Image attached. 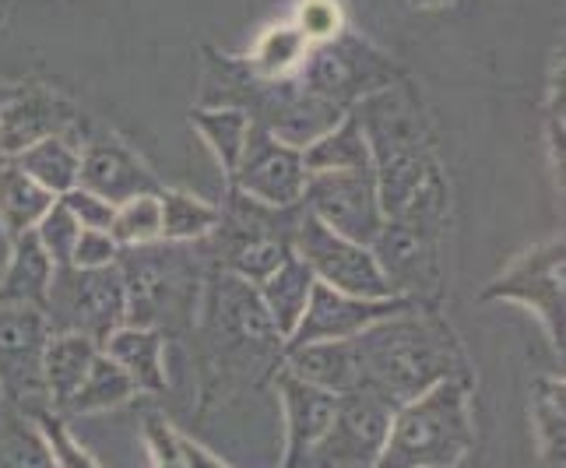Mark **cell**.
Listing matches in <instances>:
<instances>
[{"label":"cell","mask_w":566,"mask_h":468,"mask_svg":"<svg viewBox=\"0 0 566 468\" xmlns=\"http://www.w3.org/2000/svg\"><path fill=\"white\" fill-rule=\"evenodd\" d=\"M532 437L545 468H566V384L563 374H542L532 381L528 395Z\"/></svg>","instance_id":"obj_24"},{"label":"cell","mask_w":566,"mask_h":468,"mask_svg":"<svg viewBox=\"0 0 566 468\" xmlns=\"http://www.w3.org/2000/svg\"><path fill=\"white\" fill-rule=\"evenodd\" d=\"M77 187L99 194L113 208L138 194L163 190L159 177L148 163L116 134H88L82 142V163H77Z\"/></svg>","instance_id":"obj_17"},{"label":"cell","mask_w":566,"mask_h":468,"mask_svg":"<svg viewBox=\"0 0 566 468\" xmlns=\"http://www.w3.org/2000/svg\"><path fill=\"white\" fill-rule=\"evenodd\" d=\"M306 56H310V39L289 18H279V22H271L253 39V46L240 56V64L258 82H285V77H292L303 67Z\"/></svg>","instance_id":"obj_22"},{"label":"cell","mask_w":566,"mask_h":468,"mask_svg":"<svg viewBox=\"0 0 566 468\" xmlns=\"http://www.w3.org/2000/svg\"><path fill=\"white\" fill-rule=\"evenodd\" d=\"M50 324L43 310L32 303L0 300V395L22 416H35L50 408L43 384V349Z\"/></svg>","instance_id":"obj_10"},{"label":"cell","mask_w":566,"mask_h":468,"mask_svg":"<svg viewBox=\"0 0 566 468\" xmlns=\"http://www.w3.org/2000/svg\"><path fill=\"white\" fill-rule=\"evenodd\" d=\"M306 173H345V169H374L369 163V145L363 127L353 113H345L335 127H327L321 138L303 148Z\"/></svg>","instance_id":"obj_26"},{"label":"cell","mask_w":566,"mask_h":468,"mask_svg":"<svg viewBox=\"0 0 566 468\" xmlns=\"http://www.w3.org/2000/svg\"><path fill=\"white\" fill-rule=\"evenodd\" d=\"M43 138H85L82 110L43 82L0 92V159H14Z\"/></svg>","instance_id":"obj_12"},{"label":"cell","mask_w":566,"mask_h":468,"mask_svg":"<svg viewBox=\"0 0 566 468\" xmlns=\"http://www.w3.org/2000/svg\"><path fill=\"white\" fill-rule=\"evenodd\" d=\"M53 261L50 253L39 247L35 232H22L8 243V268L0 271V300L11 303H32L43 310L50 279H53Z\"/></svg>","instance_id":"obj_23"},{"label":"cell","mask_w":566,"mask_h":468,"mask_svg":"<svg viewBox=\"0 0 566 468\" xmlns=\"http://www.w3.org/2000/svg\"><path fill=\"white\" fill-rule=\"evenodd\" d=\"M113 240L127 247H148L163 240V205H159V190L155 194H138L124 205L113 208V222H109Z\"/></svg>","instance_id":"obj_31"},{"label":"cell","mask_w":566,"mask_h":468,"mask_svg":"<svg viewBox=\"0 0 566 468\" xmlns=\"http://www.w3.org/2000/svg\"><path fill=\"white\" fill-rule=\"evenodd\" d=\"M35 240L39 247H43L50 253V261L61 268V264H71V250H74V240H77V232H82V226H77V219L67 211V205L56 198L50 208H46V216L35 222Z\"/></svg>","instance_id":"obj_34"},{"label":"cell","mask_w":566,"mask_h":468,"mask_svg":"<svg viewBox=\"0 0 566 468\" xmlns=\"http://www.w3.org/2000/svg\"><path fill=\"white\" fill-rule=\"evenodd\" d=\"M190 127L201 134V142L214 155V163H219L222 173L229 177L240 163L253 121H250V113L240 106H193Z\"/></svg>","instance_id":"obj_27"},{"label":"cell","mask_w":566,"mask_h":468,"mask_svg":"<svg viewBox=\"0 0 566 468\" xmlns=\"http://www.w3.org/2000/svg\"><path fill=\"white\" fill-rule=\"evenodd\" d=\"M99 349V342L77 335V331H50L43 349V384L50 395V408L61 413L64 402L77 392V384L85 381Z\"/></svg>","instance_id":"obj_20"},{"label":"cell","mask_w":566,"mask_h":468,"mask_svg":"<svg viewBox=\"0 0 566 468\" xmlns=\"http://www.w3.org/2000/svg\"><path fill=\"white\" fill-rule=\"evenodd\" d=\"M61 201L67 205V211L82 229H109V222H113V205L85 187H71L67 194H61Z\"/></svg>","instance_id":"obj_37"},{"label":"cell","mask_w":566,"mask_h":468,"mask_svg":"<svg viewBox=\"0 0 566 468\" xmlns=\"http://www.w3.org/2000/svg\"><path fill=\"white\" fill-rule=\"evenodd\" d=\"M0 92H4V89H0Z\"/></svg>","instance_id":"obj_42"},{"label":"cell","mask_w":566,"mask_h":468,"mask_svg":"<svg viewBox=\"0 0 566 468\" xmlns=\"http://www.w3.org/2000/svg\"><path fill=\"white\" fill-rule=\"evenodd\" d=\"M103 353L124 370L138 395L166 392V331L148 324H120L103 342Z\"/></svg>","instance_id":"obj_19"},{"label":"cell","mask_w":566,"mask_h":468,"mask_svg":"<svg viewBox=\"0 0 566 468\" xmlns=\"http://www.w3.org/2000/svg\"><path fill=\"white\" fill-rule=\"evenodd\" d=\"M229 190L258 201L264 208H300L310 173L303 166V148L282 142L279 134L253 124L237 169L229 173Z\"/></svg>","instance_id":"obj_13"},{"label":"cell","mask_w":566,"mask_h":468,"mask_svg":"<svg viewBox=\"0 0 566 468\" xmlns=\"http://www.w3.org/2000/svg\"><path fill=\"white\" fill-rule=\"evenodd\" d=\"M390 416H395V405H387L377 395H342L335 419L303 468H374Z\"/></svg>","instance_id":"obj_15"},{"label":"cell","mask_w":566,"mask_h":468,"mask_svg":"<svg viewBox=\"0 0 566 468\" xmlns=\"http://www.w3.org/2000/svg\"><path fill=\"white\" fill-rule=\"evenodd\" d=\"M348 113L359 121L369 145V163H374V180L387 219L412 201L429 177L440 173L433 127L405 77L363 95Z\"/></svg>","instance_id":"obj_3"},{"label":"cell","mask_w":566,"mask_h":468,"mask_svg":"<svg viewBox=\"0 0 566 468\" xmlns=\"http://www.w3.org/2000/svg\"><path fill=\"white\" fill-rule=\"evenodd\" d=\"M22 173L46 187L53 198H61L71 187H77V163H82V145L71 138H43L32 148H25L22 155L11 159Z\"/></svg>","instance_id":"obj_29"},{"label":"cell","mask_w":566,"mask_h":468,"mask_svg":"<svg viewBox=\"0 0 566 468\" xmlns=\"http://www.w3.org/2000/svg\"><path fill=\"white\" fill-rule=\"evenodd\" d=\"M472 451V381H440L395 408L374 468H458Z\"/></svg>","instance_id":"obj_5"},{"label":"cell","mask_w":566,"mask_h":468,"mask_svg":"<svg viewBox=\"0 0 566 468\" xmlns=\"http://www.w3.org/2000/svg\"><path fill=\"white\" fill-rule=\"evenodd\" d=\"M134 395V384L127 381V374L120 366H116L103 349L95 363L88 366L85 381L77 384V392L64 402L61 416H92V413H109V408H120L127 405Z\"/></svg>","instance_id":"obj_30"},{"label":"cell","mask_w":566,"mask_h":468,"mask_svg":"<svg viewBox=\"0 0 566 468\" xmlns=\"http://www.w3.org/2000/svg\"><path fill=\"white\" fill-rule=\"evenodd\" d=\"M292 77L314 100L348 113L363 95L398 82V77H405V71L380 46H374L359 32L345 29L342 35L327 39V43L310 46V56Z\"/></svg>","instance_id":"obj_7"},{"label":"cell","mask_w":566,"mask_h":468,"mask_svg":"<svg viewBox=\"0 0 566 468\" xmlns=\"http://www.w3.org/2000/svg\"><path fill=\"white\" fill-rule=\"evenodd\" d=\"M408 303H416V300H405V297H380V300L348 297V292H338V289L317 282L314 292H310V303L303 310L296 331H292L289 342H285V349H300L310 342L356 339L366 327H374L377 321L395 318L398 310H405Z\"/></svg>","instance_id":"obj_16"},{"label":"cell","mask_w":566,"mask_h":468,"mask_svg":"<svg viewBox=\"0 0 566 468\" xmlns=\"http://www.w3.org/2000/svg\"><path fill=\"white\" fill-rule=\"evenodd\" d=\"M163 243H205L222 222V205H211L190 190L163 187Z\"/></svg>","instance_id":"obj_28"},{"label":"cell","mask_w":566,"mask_h":468,"mask_svg":"<svg viewBox=\"0 0 566 468\" xmlns=\"http://www.w3.org/2000/svg\"><path fill=\"white\" fill-rule=\"evenodd\" d=\"M285 18L310 39V46L327 43V39H335L348 29V14L342 0H292Z\"/></svg>","instance_id":"obj_33"},{"label":"cell","mask_w":566,"mask_h":468,"mask_svg":"<svg viewBox=\"0 0 566 468\" xmlns=\"http://www.w3.org/2000/svg\"><path fill=\"white\" fill-rule=\"evenodd\" d=\"M275 392H279V402H282V416H285V455H282V465L285 468H303L310 451L317 447V440L327 434L331 419H335L342 395L324 392V387L296 377L285 366L275 370Z\"/></svg>","instance_id":"obj_18"},{"label":"cell","mask_w":566,"mask_h":468,"mask_svg":"<svg viewBox=\"0 0 566 468\" xmlns=\"http://www.w3.org/2000/svg\"><path fill=\"white\" fill-rule=\"evenodd\" d=\"M317 279H314V271H310L300 258H296V250L289 253V258L271 271V275L264 282H258L253 289H258V297L268 310V318L271 324L279 327V335L289 342V335L296 331L300 318H303V310L310 303V292H314Z\"/></svg>","instance_id":"obj_21"},{"label":"cell","mask_w":566,"mask_h":468,"mask_svg":"<svg viewBox=\"0 0 566 468\" xmlns=\"http://www.w3.org/2000/svg\"><path fill=\"white\" fill-rule=\"evenodd\" d=\"M43 318L50 331H77L103 345L116 327L127 324V285L120 264L53 268Z\"/></svg>","instance_id":"obj_8"},{"label":"cell","mask_w":566,"mask_h":468,"mask_svg":"<svg viewBox=\"0 0 566 468\" xmlns=\"http://www.w3.org/2000/svg\"><path fill=\"white\" fill-rule=\"evenodd\" d=\"M35 437L43 444L50 468H103L88 455V447L71 434L67 416H61L56 408H43V413L32 416Z\"/></svg>","instance_id":"obj_32"},{"label":"cell","mask_w":566,"mask_h":468,"mask_svg":"<svg viewBox=\"0 0 566 468\" xmlns=\"http://www.w3.org/2000/svg\"><path fill=\"white\" fill-rule=\"evenodd\" d=\"M120 243L113 240L109 229H82L71 250L74 268H109L120 261Z\"/></svg>","instance_id":"obj_36"},{"label":"cell","mask_w":566,"mask_h":468,"mask_svg":"<svg viewBox=\"0 0 566 468\" xmlns=\"http://www.w3.org/2000/svg\"><path fill=\"white\" fill-rule=\"evenodd\" d=\"M447 222H451V187L440 169L412 201L384 219L380 232L369 243L390 297L440 303Z\"/></svg>","instance_id":"obj_4"},{"label":"cell","mask_w":566,"mask_h":468,"mask_svg":"<svg viewBox=\"0 0 566 468\" xmlns=\"http://www.w3.org/2000/svg\"><path fill=\"white\" fill-rule=\"evenodd\" d=\"M292 250H296V258L314 271V279L331 289L348 292V297H369V300L390 297L374 250L366 243L331 232L324 222L310 216L303 205H300L296 229H292Z\"/></svg>","instance_id":"obj_11"},{"label":"cell","mask_w":566,"mask_h":468,"mask_svg":"<svg viewBox=\"0 0 566 468\" xmlns=\"http://www.w3.org/2000/svg\"><path fill=\"white\" fill-rule=\"evenodd\" d=\"M563 271H566V243L563 232L545 243H535L506 264L500 275L482 289V303L506 300L524 306L528 314L538 318L545 339L563 356L566 345V289H563Z\"/></svg>","instance_id":"obj_9"},{"label":"cell","mask_w":566,"mask_h":468,"mask_svg":"<svg viewBox=\"0 0 566 468\" xmlns=\"http://www.w3.org/2000/svg\"><path fill=\"white\" fill-rule=\"evenodd\" d=\"M279 468H285V465H279Z\"/></svg>","instance_id":"obj_41"},{"label":"cell","mask_w":566,"mask_h":468,"mask_svg":"<svg viewBox=\"0 0 566 468\" xmlns=\"http://www.w3.org/2000/svg\"><path fill=\"white\" fill-rule=\"evenodd\" d=\"M184 468H229L219 455H211L205 444H198L193 437L184 434Z\"/></svg>","instance_id":"obj_38"},{"label":"cell","mask_w":566,"mask_h":468,"mask_svg":"<svg viewBox=\"0 0 566 468\" xmlns=\"http://www.w3.org/2000/svg\"><path fill=\"white\" fill-rule=\"evenodd\" d=\"M359 360V392L387 405L412 402L440 381H472V363L440 303H408L353 339ZM356 395V392H353Z\"/></svg>","instance_id":"obj_1"},{"label":"cell","mask_w":566,"mask_h":468,"mask_svg":"<svg viewBox=\"0 0 566 468\" xmlns=\"http://www.w3.org/2000/svg\"><path fill=\"white\" fill-rule=\"evenodd\" d=\"M412 8L419 11H433V8H443V4H458V0H408Z\"/></svg>","instance_id":"obj_39"},{"label":"cell","mask_w":566,"mask_h":468,"mask_svg":"<svg viewBox=\"0 0 566 468\" xmlns=\"http://www.w3.org/2000/svg\"><path fill=\"white\" fill-rule=\"evenodd\" d=\"M142 437L151 468H184V434L166 416H148Z\"/></svg>","instance_id":"obj_35"},{"label":"cell","mask_w":566,"mask_h":468,"mask_svg":"<svg viewBox=\"0 0 566 468\" xmlns=\"http://www.w3.org/2000/svg\"><path fill=\"white\" fill-rule=\"evenodd\" d=\"M53 201V194L39 187L29 173H22L11 159H0V232L8 237V243L35 229Z\"/></svg>","instance_id":"obj_25"},{"label":"cell","mask_w":566,"mask_h":468,"mask_svg":"<svg viewBox=\"0 0 566 468\" xmlns=\"http://www.w3.org/2000/svg\"><path fill=\"white\" fill-rule=\"evenodd\" d=\"M0 402H4V395H0Z\"/></svg>","instance_id":"obj_40"},{"label":"cell","mask_w":566,"mask_h":468,"mask_svg":"<svg viewBox=\"0 0 566 468\" xmlns=\"http://www.w3.org/2000/svg\"><path fill=\"white\" fill-rule=\"evenodd\" d=\"M303 208L324 222L331 232L356 243H374L384 226V208L374 169H345V173H310L303 190Z\"/></svg>","instance_id":"obj_14"},{"label":"cell","mask_w":566,"mask_h":468,"mask_svg":"<svg viewBox=\"0 0 566 468\" xmlns=\"http://www.w3.org/2000/svg\"><path fill=\"white\" fill-rule=\"evenodd\" d=\"M187 243H148L120 250V271L127 285V324L166 327L193 321L201 303V264L187 258Z\"/></svg>","instance_id":"obj_6"},{"label":"cell","mask_w":566,"mask_h":468,"mask_svg":"<svg viewBox=\"0 0 566 468\" xmlns=\"http://www.w3.org/2000/svg\"><path fill=\"white\" fill-rule=\"evenodd\" d=\"M201 289V377L205 395H240L275 377L285 360V339L271 324L268 310L247 279L214 268Z\"/></svg>","instance_id":"obj_2"}]
</instances>
